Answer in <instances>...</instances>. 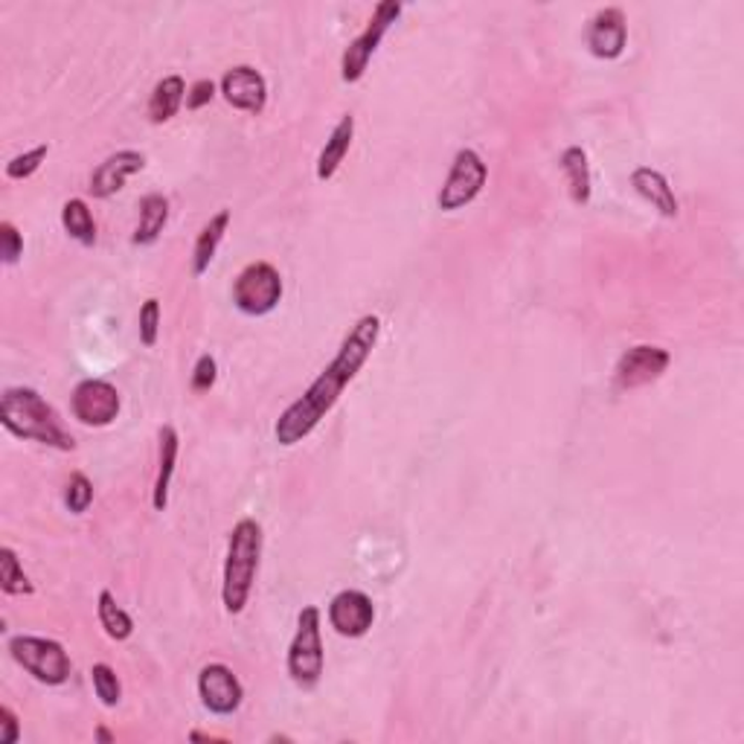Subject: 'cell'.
<instances>
[{"mask_svg":"<svg viewBox=\"0 0 744 744\" xmlns=\"http://www.w3.org/2000/svg\"><path fill=\"white\" fill-rule=\"evenodd\" d=\"M382 335V320L375 314H363L349 335L344 337V344L337 349L326 370L320 372L318 379L309 384V390L302 393L300 399L288 405L283 410V417L276 419L274 436L283 448H294L302 443L314 427L326 419V413L337 405V399L344 396L346 384L352 382L355 375L361 372V367L370 361L372 349L379 344Z\"/></svg>","mask_w":744,"mask_h":744,"instance_id":"obj_1","label":"cell"},{"mask_svg":"<svg viewBox=\"0 0 744 744\" xmlns=\"http://www.w3.org/2000/svg\"><path fill=\"white\" fill-rule=\"evenodd\" d=\"M0 425L7 427L12 436L29 439V443L47 445L55 451H73L76 443L62 425V419L41 399V393L29 387H10L0 396Z\"/></svg>","mask_w":744,"mask_h":744,"instance_id":"obj_2","label":"cell"},{"mask_svg":"<svg viewBox=\"0 0 744 744\" xmlns=\"http://www.w3.org/2000/svg\"><path fill=\"white\" fill-rule=\"evenodd\" d=\"M262 558V526L253 518H241L227 541V558H224L222 603L227 613H241L250 599L253 582L259 573Z\"/></svg>","mask_w":744,"mask_h":744,"instance_id":"obj_3","label":"cell"},{"mask_svg":"<svg viewBox=\"0 0 744 744\" xmlns=\"http://www.w3.org/2000/svg\"><path fill=\"white\" fill-rule=\"evenodd\" d=\"M326 652H323V634H320V608L306 605L297 617L292 646H288V674L300 690H314L323 674Z\"/></svg>","mask_w":744,"mask_h":744,"instance_id":"obj_4","label":"cell"},{"mask_svg":"<svg viewBox=\"0 0 744 744\" xmlns=\"http://www.w3.org/2000/svg\"><path fill=\"white\" fill-rule=\"evenodd\" d=\"M12 660L47 686H62L71 681L73 664L71 655L64 652L62 643L47 637H33V634H18L10 640Z\"/></svg>","mask_w":744,"mask_h":744,"instance_id":"obj_5","label":"cell"},{"mask_svg":"<svg viewBox=\"0 0 744 744\" xmlns=\"http://www.w3.org/2000/svg\"><path fill=\"white\" fill-rule=\"evenodd\" d=\"M401 12H405V3H399V0H382V3L372 10V18L367 21V29L355 38L352 45L346 47L344 59H340V79H344L346 85H355V82L363 79V73L370 67L372 55L379 53L384 36H387L393 24L401 18Z\"/></svg>","mask_w":744,"mask_h":744,"instance_id":"obj_6","label":"cell"},{"mask_svg":"<svg viewBox=\"0 0 744 744\" xmlns=\"http://www.w3.org/2000/svg\"><path fill=\"white\" fill-rule=\"evenodd\" d=\"M283 300V276L271 262H250L233 283V302L248 318H265Z\"/></svg>","mask_w":744,"mask_h":744,"instance_id":"obj_7","label":"cell"},{"mask_svg":"<svg viewBox=\"0 0 744 744\" xmlns=\"http://www.w3.org/2000/svg\"><path fill=\"white\" fill-rule=\"evenodd\" d=\"M486 181L488 166L483 163V158L474 149H460L454 154L451 172L445 177L439 196H436V204H439L443 213H457V210L469 207L483 193Z\"/></svg>","mask_w":744,"mask_h":744,"instance_id":"obj_8","label":"cell"},{"mask_svg":"<svg viewBox=\"0 0 744 744\" xmlns=\"http://www.w3.org/2000/svg\"><path fill=\"white\" fill-rule=\"evenodd\" d=\"M123 399L111 382L102 379H85L76 384V390L71 396L73 417L79 419L85 427H108L120 417Z\"/></svg>","mask_w":744,"mask_h":744,"instance_id":"obj_9","label":"cell"},{"mask_svg":"<svg viewBox=\"0 0 744 744\" xmlns=\"http://www.w3.org/2000/svg\"><path fill=\"white\" fill-rule=\"evenodd\" d=\"M669 363H672V355L666 352V349H660V346H631L629 352L617 361V370H613V390L629 393L637 390V387H646V384L657 382V379L664 375Z\"/></svg>","mask_w":744,"mask_h":744,"instance_id":"obj_10","label":"cell"},{"mask_svg":"<svg viewBox=\"0 0 744 744\" xmlns=\"http://www.w3.org/2000/svg\"><path fill=\"white\" fill-rule=\"evenodd\" d=\"M198 698L213 716H233L245 700V686L233 674L231 666L207 664L198 672Z\"/></svg>","mask_w":744,"mask_h":744,"instance_id":"obj_11","label":"cell"},{"mask_svg":"<svg viewBox=\"0 0 744 744\" xmlns=\"http://www.w3.org/2000/svg\"><path fill=\"white\" fill-rule=\"evenodd\" d=\"M222 97L227 106L245 114H262L268 106V82L265 76L250 67V64H239L222 76Z\"/></svg>","mask_w":744,"mask_h":744,"instance_id":"obj_12","label":"cell"},{"mask_svg":"<svg viewBox=\"0 0 744 744\" xmlns=\"http://www.w3.org/2000/svg\"><path fill=\"white\" fill-rule=\"evenodd\" d=\"M372 622H375V605L363 591H340L328 603V625L340 637H363V634H370Z\"/></svg>","mask_w":744,"mask_h":744,"instance_id":"obj_13","label":"cell"},{"mask_svg":"<svg viewBox=\"0 0 744 744\" xmlns=\"http://www.w3.org/2000/svg\"><path fill=\"white\" fill-rule=\"evenodd\" d=\"M585 41L591 55H596V59H603V62L620 59L625 53V47H629V27H625L622 10L605 7V10L596 12L591 24H587Z\"/></svg>","mask_w":744,"mask_h":744,"instance_id":"obj_14","label":"cell"},{"mask_svg":"<svg viewBox=\"0 0 744 744\" xmlns=\"http://www.w3.org/2000/svg\"><path fill=\"white\" fill-rule=\"evenodd\" d=\"M146 166V154L134 149L114 151L111 158H106L99 163V169L90 175V196L94 198H111L116 196L125 186V181L137 172H142Z\"/></svg>","mask_w":744,"mask_h":744,"instance_id":"obj_15","label":"cell"},{"mask_svg":"<svg viewBox=\"0 0 744 744\" xmlns=\"http://www.w3.org/2000/svg\"><path fill=\"white\" fill-rule=\"evenodd\" d=\"M631 186L640 198H646L648 204L655 207L657 213L664 219H678L681 207H678V198H674L672 186L666 181L664 172H657L652 166H637L631 172Z\"/></svg>","mask_w":744,"mask_h":744,"instance_id":"obj_16","label":"cell"},{"mask_svg":"<svg viewBox=\"0 0 744 744\" xmlns=\"http://www.w3.org/2000/svg\"><path fill=\"white\" fill-rule=\"evenodd\" d=\"M177 451H181V436L172 425L160 427V451H158V478H154V492H151V506L158 512H166L169 486L177 466Z\"/></svg>","mask_w":744,"mask_h":744,"instance_id":"obj_17","label":"cell"},{"mask_svg":"<svg viewBox=\"0 0 744 744\" xmlns=\"http://www.w3.org/2000/svg\"><path fill=\"white\" fill-rule=\"evenodd\" d=\"M558 166L568 177L570 201L576 207L591 204V196H594V177H591V163H587V151L582 146H570V149L561 151L558 158Z\"/></svg>","mask_w":744,"mask_h":744,"instance_id":"obj_18","label":"cell"},{"mask_svg":"<svg viewBox=\"0 0 744 744\" xmlns=\"http://www.w3.org/2000/svg\"><path fill=\"white\" fill-rule=\"evenodd\" d=\"M352 137H355V116L352 114L340 116V123L332 128L326 146H323V151H320L318 181H332V177H335V172L340 169L344 158L349 154Z\"/></svg>","mask_w":744,"mask_h":744,"instance_id":"obj_19","label":"cell"},{"mask_svg":"<svg viewBox=\"0 0 744 744\" xmlns=\"http://www.w3.org/2000/svg\"><path fill=\"white\" fill-rule=\"evenodd\" d=\"M227 227H231V210H219V213L201 227V233H198L196 239V248H193V274L204 276L207 271H210Z\"/></svg>","mask_w":744,"mask_h":744,"instance_id":"obj_20","label":"cell"},{"mask_svg":"<svg viewBox=\"0 0 744 744\" xmlns=\"http://www.w3.org/2000/svg\"><path fill=\"white\" fill-rule=\"evenodd\" d=\"M169 222V198L160 196V193H149V196L140 198V222H137V231H134L132 241L140 245V248H149L160 239V233Z\"/></svg>","mask_w":744,"mask_h":744,"instance_id":"obj_21","label":"cell"},{"mask_svg":"<svg viewBox=\"0 0 744 744\" xmlns=\"http://www.w3.org/2000/svg\"><path fill=\"white\" fill-rule=\"evenodd\" d=\"M186 82L181 76H163L149 97V120L154 125L169 123L186 102Z\"/></svg>","mask_w":744,"mask_h":744,"instance_id":"obj_22","label":"cell"},{"mask_svg":"<svg viewBox=\"0 0 744 744\" xmlns=\"http://www.w3.org/2000/svg\"><path fill=\"white\" fill-rule=\"evenodd\" d=\"M62 227L71 239H76L85 248H90L97 241V222H94V213H90L82 198H71L62 207Z\"/></svg>","mask_w":744,"mask_h":744,"instance_id":"obj_23","label":"cell"},{"mask_svg":"<svg viewBox=\"0 0 744 744\" xmlns=\"http://www.w3.org/2000/svg\"><path fill=\"white\" fill-rule=\"evenodd\" d=\"M97 611H99V625L106 629L108 637L116 640V643H123V640L132 637L134 634L132 613L125 611V608H120V603H116L111 591H102V594H99Z\"/></svg>","mask_w":744,"mask_h":744,"instance_id":"obj_24","label":"cell"},{"mask_svg":"<svg viewBox=\"0 0 744 744\" xmlns=\"http://www.w3.org/2000/svg\"><path fill=\"white\" fill-rule=\"evenodd\" d=\"M0 591L7 596H33L36 585L29 582V576L21 568V558L15 556V549L3 547L0 549Z\"/></svg>","mask_w":744,"mask_h":744,"instance_id":"obj_25","label":"cell"},{"mask_svg":"<svg viewBox=\"0 0 744 744\" xmlns=\"http://www.w3.org/2000/svg\"><path fill=\"white\" fill-rule=\"evenodd\" d=\"M90 683H94V692L97 698L102 700V707H116L120 698H123V686H120V678L108 664H97L90 669Z\"/></svg>","mask_w":744,"mask_h":744,"instance_id":"obj_26","label":"cell"},{"mask_svg":"<svg viewBox=\"0 0 744 744\" xmlns=\"http://www.w3.org/2000/svg\"><path fill=\"white\" fill-rule=\"evenodd\" d=\"M90 504H94V483L82 471H76L67 480V488H64V506L73 514H85L90 509Z\"/></svg>","mask_w":744,"mask_h":744,"instance_id":"obj_27","label":"cell"},{"mask_svg":"<svg viewBox=\"0 0 744 744\" xmlns=\"http://www.w3.org/2000/svg\"><path fill=\"white\" fill-rule=\"evenodd\" d=\"M47 154H50V146H36V149L24 151L18 158H12L10 163H7V177H10V181H27V177H33L38 169H41Z\"/></svg>","mask_w":744,"mask_h":744,"instance_id":"obj_28","label":"cell"},{"mask_svg":"<svg viewBox=\"0 0 744 744\" xmlns=\"http://www.w3.org/2000/svg\"><path fill=\"white\" fill-rule=\"evenodd\" d=\"M158 335H160V300L158 297H149V300L142 302V309H140V344L151 349V346L158 344Z\"/></svg>","mask_w":744,"mask_h":744,"instance_id":"obj_29","label":"cell"},{"mask_svg":"<svg viewBox=\"0 0 744 744\" xmlns=\"http://www.w3.org/2000/svg\"><path fill=\"white\" fill-rule=\"evenodd\" d=\"M0 257H3V265H15L24 257V236L12 222L0 224Z\"/></svg>","mask_w":744,"mask_h":744,"instance_id":"obj_30","label":"cell"},{"mask_svg":"<svg viewBox=\"0 0 744 744\" xmlns=\"http://www.w3.org/2000/svg\"><path fill=\"white\" fill-rule=\"evenodd\" d=\"M215 379H219V363H215L213 355H201L196 361V370H193V379H189V387L196 393H210Z\"/></svg>","mask_w":744,"mask_h":744,"instance_id":"obj_31","label":"cell"},{"mask_svg":"<svg viewBox=\"0 0 744 744\" xmlns=\"http://www.w3.org/2000/svg\"><path fill=\"white\" fill-rule=\"evenodd\" d=\"M215 99V82L213 79H198L189 94H186V108L189 111H201L204 106H210Z\"/></svg>","mask_w":744,"mask_h":744,"instance_id":"obj_32","label":"cell"},{"mask_svg":"<svg viewBox=\"0 0 744 744\" xmlns=\"http://www.w3.org/2000/svg\"><path fill=\"white\" fill-rule=\"evenodd\" d=\"M21 739L18 716L10 707H0V744H15Z\"/></svg>","mask_w":744,"mask_h":744,"instance_id":"obj_33","label":"cell"},{"mask_svg":"<svg viewBox=\"0 0 744 744\" xmlns=\"http://www.w3.org/2000/svg\"><path fill=\"white\" fill-rule=\"evenodd\" d=\"M97 739H99V742H111V739H114V735L108 733L106 727H99V730H97Z\"/></svg>","mask_w":744,"mask_h":744,"instance_id":"obj_34","label":"cell"}]
</instances>
